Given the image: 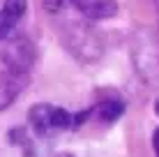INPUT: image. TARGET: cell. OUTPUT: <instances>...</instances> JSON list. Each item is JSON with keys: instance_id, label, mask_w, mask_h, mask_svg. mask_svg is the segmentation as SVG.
<instances>
[{"instance_id": "4", "label": "cell", "mask_w": 159, "mask_h": 157, "mask_svg": "<svg viewBox=\"0 0 159 157\" xmlns=\"http://www.w3.org/2000/svg\"><path fill=\"white\" fill-rule=\"evenodd\" d=\"M30 74L14 72V69H5L0 72V111L9 109L16 102V97L28 88Z\"/></svg>"}, {"instance_id": "2", "label": "cell", "mask_w": 159, "mask_h": 157, "mask_svg": "<svg viewBox=\"0 0 159 157\" xmlns=\"http://www.w3.org/2000/svg\"><path fill=\"white\" fill-rule=\"evenodd\" d=\"M62 44L67 51H72L81 62H92L102 58V39L95 30H90L83 21H69L60 28Z\"/></svg>"}, {"instance_id": "8", "label": "cell", "mask_w": 159, "mask_h": 157, "mask_svg": "<svg viewBox=\"0 0 159 157\" xmlns=\"http://www.w3.org/2000/svg\"><path fill=\"white\" fill-rule=\"evenodd\" d=\"M39 5H42L44 12L51 14V16H58V14H62L67 7H72L67 0H39Z\"/></svg>"}, {"instance_id": "3", "label": "cell", "mask_w": 159, "mask_h": 157, "mask_svg": "<svg viewBox=\"0 0 159 157\" xmlns=\"http://www.w3.org/2000/svg\"><path fill=\"white\" fill-rule=\"evenodd\" d=\"M0 58L7 65V69L30 74L32 65L37 60V48L28 37H9L0 46Z\"/></svg>"}, {"instance_id": "9", "label": "cell", "mask_w": 159, "mask_h": 157, "mask_svg": "<svg viewBox=\"0 0 159 157\" xmlns=\"http://www.w3.org/2000/svg\"><path fill=\"white\" fill-rule=\"evenodd\" d=\"M7 136H9L7 141L12 143V145H19V148H23V143L28 141L32 134H30L25 127H14V129H9V134H7Z\"/></svg>"}, {"instance_id": "1", "label": "cell", "mask_w": 159, "mask_h": 157, "mask_svg": "<svg viewBox=\"0 0 159 157\" xmlns=\"http://www.w3.org/2000/svg\"><path fill=\"white\" fill-rule=\"evenodd\" d=\"M28 125L39 139H51L65 129H74V113L48 102H37L28 111Z\"/></svg>"}, {"instance_id": "5", "label": "cell", "mask_w": 159, "mask_h": 157, "mask_svg": "<svg viewBox=\"0 0 159 157\" xmlns=\"http://www.w3.org/2000/svg\"><path fill=\"white\" fill-rule=\"evenodd\" d=\"M76 14L90 21H106L118 14V2L116 0H67Z\"/></svg>"}, {"instance_id": "7", "label": "cell", "mask_w": 159, "mask_h": 157, "mask_svg": "<svg viewBox=\"0 0 159 157\" xmlns=\"http://www.w3.org/2000/svg\"><path fill=\"white\" fill-rule=\"evenodd\" d=\"M125 113V102L120 99V97H108V99H102L97 102L95 106L90 109V116L97 118L99 122H104V125H111V122H116L122 118Z\"/></svg>"}, {"instance_id": "6", "label": "cell", "mask_w": 159, "mask_h": 157, "mask_svg": "<svg viewBox=\"0 0 159 157\" xmlns=\"http://www.w3.org/2000/svg\"><path fill=\"white\" fill-rule=\"evenodd\" d=\"M28 0H5L0 7V42L9 39L16 30V23L23 19Z\"/></svg>"}, {"instance_id": "11", "label": "cell", "mask_w": 159, "mask_h": 157, "mask_svg": "<svg viewBox=\"0 0 159 157\" xmlns=\"http://www.w3.org/2000/svg\"><path fill=\"white\" fill-rule=\"evenodd\" d=\"M155 113H157V116H159V97H157V99H155Z\"/></svg>"}, {"instance_id": "10", "label": "cell", "mask_w": 159, "mask_h": 157, "mask_svg": "<svg viewBox=\"0 0 159 157\" xmlns=\"http://www.w3.org/2000/svg\"><path fill=\"white\" fill-rule=\"evenodd\" d=\"M152 148H155V157H159V127L152 134Z\"/></svg>"}]
</instances>
